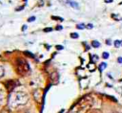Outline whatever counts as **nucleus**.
<instances>
[{
    "mask_svg": "<svg viewBox=\"0 0 122 113\" xmlns=\"http://www.w3.org/2000/svg\"><path fill=\"white\" fill-rule=\"evenodd\" d=\"M29 101V95L24 91H14L9 97V105L11 108H17L25 105Z\"/></svg>",
    "mask_w": 122,
    "mask_h": 113,
    "instance_id": "obj_1",
    "label": "nucleus"
},
{
    "mask_svg": "<svg viewBox=\"0 0 122 113\" xmlns=\"http://www.w3.org/2000/svg\"><path fill=\"white\" fill-rule=\"evenodd\" d=\"M15 68L17 74L20 76H25L30 72V65L23 58H17L15 61Z\"/></svg>",
    "mask_w": 122,
    "mask_h": 113,
    "instance_id": "obj_2",
    "label": "nucleus"
},
{
    "mask_svg": "<svg viewBox=\"0 0 122 113\" xmlns=\"http://www.w3.org/2000/svg\"><path fill=\"white\" fill-rule=\"evenodd\" d=\"M92 100L90 97H85V98H83V99L79 102V103H78L76 106L78 107V110H82V109H84L85 107L90 106V105L92 104Z\"/></svg>",
    "mask_w": 122,
    "mask_h": 113,
    "instance_id": "obj_3",
    "label": "nucleus"
},
{
    "mask_svg": "<svg viewBox=\"0 0 122 113\" xmlns=\"http://www.w3.org/2000/svg\"><path fill=\"white\" fill-rule=\"evenodd\" d=\"M16 83H17V81H16V80H8V81L6 82V87H7L8 91L11 92V91L15 88V86L17 85Z\"/></svg>",
    "mask_w": 122,
    "mask_h": 113,
    "instance_id": "obj_4",
    "label": "nucleus"
},
{
    "mask_svg": "<svg viewBox=\"0 0 122 113\" xmlns=\"http://www.w3.org/2000/svg\"><path fill=\"white\" fill-rule=\"evenodd\" d=\"M67 3H68L70 6H71L73 9H76V10L79 9V5H78L75 1H73V0H67Z\"/></svg>",
    "mask_w": 122,
    "mask_h": 113,
    "instance_id": "obj_5",
    "label": "nucleus"
},
{
    "mask_svg": "<svg viewBox=\"0 0 122 113\" xmlns=\"http://www.w3.org/2000/svg\"><path fill=\"white\" fill-rule=\"evenodd\" d=\"M92 46L94 47V48H98L100 46V43L97 41V40H92Z\"/></svg>",
    "mask_w": 122,
    "mask_h": 113,
    "instance_id": "obj_6",
    "label": "nucleus"
},
{
    "mask_svg": "<svg viewBox=\"0 0 122 113\" xmlns=\"http://www.w3.org/2000/svg\"><path fill=\"white\" fill-rule=\"evenodd\" d=\"M56 79V80H58L59 77H58L57 72H54V73H52V74H51V79Z\"/></svg>",
    "mask_w": 122,
    "mask_h": 113,
    "instance_id": "obj_7",
    "label": "nucleus"
},
{
    "mask_svg": "<svg viewBox=\"0 0 122 113\" xmlns=\"http://www.w3.org/2000/svg\"><path fill=\"white\" fill-rule=\"evenodd\" d=\"M78 36H79V34H78L77 33H71V37L73 38V39L78 38Z\"/></svg>",
    "mask_w": 122,
    "mask_h": 113,
    "instance_id": "obj_8",
    "label": "nucleus"
},
{
    "mask_svg": "<svg viewBox=\"0 0 122 113\" xmlns=\"http://www.w3.org/2000/svg\"><path fill=\"white\" fill-rule=\"evenodd\" d=\"M106 66H107V64L105 63V62H103V63H101L100 65H99V70L100 71H102L104 68H106Z\"/></svg>",
    "mask_w": 122,
    "mask_h": 113,
    "instance_id": "obj_9",
    "label": "nucleus"
},
{
    "mask_svg": "<svg viewBox=\"0 0 122 113\" xmlns=\"http://www.w3.org/2000/svg\"><path fill=\"white\" fill-rule=\"evenodd\" d=\"M102 57H103L104 59H107V58L109 57V53H108V52H104V53L102 54Z\"/></svg>",
    "mask_w": 122,
    "mask_h": 113,
    "instance_id": "obj_10",
    "label": "nucleus"
},
{
    "mask_svg": "<svg viewBox=\"0 0 122 113\" xmlns=\"http://www.w3.org/2000/svg\"><path fill=\"white\" fill-rule=\"evenodd\" d=\"M51 19H52V20H59V21H63V18H62V17H58V16H51Z\"/></svg>",
    "mask_w": 122,
    "mask_h": 113,
    "instance_id": "obj_11",
    "label": "nucleus"
},
{
    "mask_svg": "<svg viewBox=\"0 0 122 113\" xmlns=\"http://www.w3.org/2000/svg\"><path fill=\"white\" fill-rule=\"evenodd\" d=\"M114 46H115V47H120V46H121V41L115 40V41H114Z\"/></svg>",
    "mask_w": 122,
    "mask_h": 113,
    "instance_id": "obj_12",
    "label": "nucleus"
},
{
    "mask_svg": "<svg viewBox=\"0 0 122 113\" xmlns=\"http://www.w3.org/2000/svg\"><path fill=\"white\" fill-rule=\"evenodd\" d=\"M24 54L25 55H27V56H31V57H34V55H32L30 52H29V51H25L24 52Z\"/></svg>",
    "mask_w": 122,
    "mask_h": 113,
    "instance_id": "obj_13",
    "label": "nucleus"
},
{
    "mask_svg": "<svg viewBox=\"0 0 122 113\" xmlns=\"http://www.w3.org/2000/svg\"><path fill=\"white\" fill-rule=\"evenodd\" d=\"M76 28H77V29H84V28H85V25H84L83 23L77 24V25H76Z\"/></svg>",
    "mask_w": 122,
    "mask_h": 113,
    "instance_id": "obj_14",
    "label": "nucleus"
},
{
    "mask_svg": "<svg viewBox=\"0 0 122 113\" xmlns=\"http://www.w3.org/2000/svg\"><path fill=\"white\" fill-rule=\"evenodd\" d=\"M52 31V28H51V27H48V28H45L44 29V32L45 33H50V32H51Z\"/></svg>",
    "mask_w": 122,
    "mask_h": 113,
    "instance_id": "obj_15",
    "label": "nucleus"
},
{
    "mask_svg": "<svg viewBox=\"0 0 122 113\" xmlns=\"http://www.w3.org/2000/svg\"><path fill=\"white\" fill-rule=\"evenodd\" d=\"M4 76V69L0 66V78H2Z\"/></svg>",
    "mask_w": 122,
    "mask_h": 113,
    "instance_id": "obj_16",
    "label": "nucleus"
},
{
    "mask_svg": "<svg viewBox=\"0 0 122 113\" xmlns=\"http://www.w3.org/2000/svg\"><path fill=\"white\" fill-rule=\"evenodd\" d=\"M35 20V17L34 16H31V17H29L28 18V22H32V21H34Z\"/></svg>",
    "mask_w": 122,
    "mask_h": 113,
    "instance_id": "obj_17",
    "label": "nucleus"
},
{
    "mask_svg": "<svg viewBox=\"0 0 122 113\" xmlns=\"http://www.w3.org/2000/svg\"><path fill=\"white\" fill-rule=\"evenodd\" d=\"M55 47H56L57 50H63V49H64V47H63L62 45H56Z\"/></svg>",
    "mask_w": 122,
    "mask_h": 113,
    "instance_id": "obj_18",
    "label": "nucleus"
},
{
    "mask_svg": "<svg viewBox=\"0 0 122 113\" xmlns=\"http://www.w3.org/2000/svg\"><path fill=\"white\" fill-rule=\"evenodd\" d=\"M63 29V27L61 26V25H58V26H56V28H55V30H57V31H59V30H62Z\"/></svg>",
    "mask_w": 122,
    "mask_h": 113,
    "instance_id": "obj_19",
    "label": "nucleus"
},
{
    "mask_svg": "<svg viewBox=\"0 0 122 113\" xmlns=\"http://www.w3.org/2000/svg\"><path fill=\"white\" fill-rule=\"evenodd\" d=\"M117 61H118L119 63H121V64H122V57H121V56H119V57L117 58Z\"/></svg>",
    "mask_w": 122,
    "mask_h": 113,
    "instance_id": "obj_20",
    "label": "nucleus"
},
{
    "mask_svg": "<svg viewBox=\"0 0 122 113\" xmlns=\"http://www.w3.org/2000/svg\"><path fill=\"white\" fill-rule=\"evenodd\" d=\"M86 27H87L88 29H92V24H88Z\"/></svg>",
    "mask_w": 122,
    "mask_h": 113,
    "instance_id": "obj_21",
    "label": "nucleus"
},
{
    "mask_svg": "<svg viewBox=\"0 0 122 113\" xmlns=\"http://www.w3.org/2000/svg\"><path fill=\"white\" fill-rule=\"evenodd\" d=\"M25 30H27V25L22 26V31H25Z\"/></svg>",
    "mask_w": 122,
    "mask_h": 113,
    "instance_id": "obj_22",
    "label": "nucleus"
},
{
    "mask_svg": "<svg viewBox=\"0 0 122 113\" xmlns=\"http://www.w3.org/2000/svg\"><path fill=\"white\" fill-rule=\"evenodd\" d=\"M23 9H24V7H19V8H18L16 11H21V10H23Z\"/></svg>",
    "mask_w": 122,
    "mask_h": 113,
    "instance_id": "obj_23",
    "label": "nucleus"
},
{
    "mask_svg": "<svg viewBox=\"0 0 122 113\" xmlns=\"http://www.w3.org/2000/svg\"><path fill=\"white\" fill-rule=\"evenodd\" d=\"M105 2H106V3H112V0H105Z\"/></svg>",
    "mask_w": 122,
    "mask_h": 113,
    "instance_id": "obj_24",
    "label": "nucleus"
},
{
    "mask_svg": "<svg viewBox=\"0 0 122 113\" xmlns=\"http://www.w3.org/2000/svg\"><path fill=\"white\" fill-rule=\"evenodd\" d=\"M92 113H99V111H96V110H94V111H92Z\"/></svg>",
    "mask_w": 122,
    "mask_h": 113,
    "instance_id": "obj_25",
    "label": "nucleus"
},
{
    "mask_svg": "<svg viewBox=\"0 0 122 113\" xmlns=\"http://www.w3.org/2000/svg\"><path fill=\"white\" fill-rule=\"evenodd\" d=\"M121 46H122V40H121Z\"/></svg>",
    "mask_w": 122,
    "mask_h": 113,
    "instance_id": "obj_26",
    "label": "nucleus"
},
{
    "mask_svg": "<svg viewBox=\"0 0 122 113\" xmlns=\"http://www.w3.org/2000/svg\"><path fill=\"white\" fill-rule=\"evenodd\" d=\"M112 113H118V112H112Z\"/></svg>",
    "mask_w": 122,
    "mask_h": 113,
    "instance_id": "obj_27",
    "label": "nucleus"
},
{
    "mask_svg": "<svg viewBox=\"0 0 122 113\" xmlns=\"http://www.w3.org/2000/svg\"><path fill=\"white\" fill-rule=\"evenodd\" d=\"M24 1H27V0H24Z\"/></svg>",
    "mask_w": 122,
    "mask_h": 113,
    "instance_id": "obj_28",
    "label": "nucleus"
}]
</instances>
